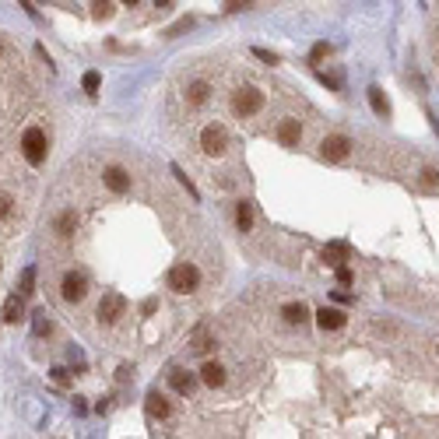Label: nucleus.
<instances>
[{"label": "nucleus", "mask_w": 439, "mask_h": 439, "mask_svg": "<svg viewBox=\"0 0 439 439\" xmlns=\"http://www.w3.org/2000/svg\"><path fill=\"white\" fill-rule=\"evenodd\" d=\"M112 14V4H95V18H109Z\"/></svg>", "instance_id": "25"}, {"label": "nucleus", "mask_w": 439, "mask_h": 439, "mask_svg": "<svg viewBox=\"0 0 439 439\" xmlns=\"http://www.w3.org/2000/svg\"><path fill=\"white\" fill-rule=\"evenodd\" d=\"M348 257V246H341V243H334V246H327V260L331 263H341Z\"/></svg>", "instance_id": "20"}, {"label": "nucleus", "mask_w": 439, "mask_h": 439, "mask_svg": "<svg viewBox=\"0 0 439 439\" xmlns=\"http://www.w3.org/2000/svg\"><path fill=\"white\" fill-rule=\"evenodd\" d=\"M60 292H64V299H67V302H81V299H84V292H88L84 274H81V271H71V274L64 278V288H60Z\"/></svg>", "instance_id": "7"}, {"label": "nucleus", "mask_w": 439, "mask_h": 439, "mask_svg": "<svg viewBox=\"0 0 439 439\" xmlns=\"http://www.w3.org/2000/svg\"><path fill=\"white\" fill-rule=\"evenodd\" d=\"M225 141H228V134H225V127H218V123H211V127L200 130V148L208 152V155H222V152H225Z\"/></svg>", "instance_id": "4"}, {"label": "nucleus", "mask_w": 439, "mask_h": 439, "mask_svg": "<svg viewBox=\"0 0 439 439\" xmlns=\"http://www.w3.org/2000/svg\"><path fill=\"white\" fill-rule=\"evenodd\" d=\"M123 309H127V299L120 292H109V296H102V302H99V320L102 324H116V320L123 316Z\"/></svg>", "instance_id": "3"}, {"label": "nucleus", "mask_w": 439, "mask_h": 439, "mask_svg": "<svg viewBox=\"0 0 439 439\" xmlns=\"http://www.w3.org/2000/svg\"><path fill=\"white\" fill-rule=\"evenodd\" d=\"M348 148H351V141L344 134H331V137H324V144H320V155L331 158V162H341L348 155Z\"/></svg>", "instance_id": "6"}, {"label": "nucleus", "mask_w": 439, "mask_h": 439, "mask_svg": "<svg viewBox=\"0 0 439 439\" xmlns=\"http://www.w3.org/2000/svg\"><path fill=\"white\" fill-rule=\"evenodd\" d=\"M422 176H425V183H429V187H436V183H439V172H432V169H425Z\"/></svg>", "instance_id": "28"}, {"label": "nucleus", "mask_w": 439, "mask_h": 439, "mask_svg": "<svg viewBox=\"0 0 439 439\" xmlns=\"http://www.w3.org/2000/svg\"><path fill=\"white\" fill-rule=\"evenodd\" d=\"M84 92H92V95L99 92V74H95V71H88V74H84Z\"/></svg>", "instance_id": "22"}, {"label": "nucleus", "mask_w": 439, "mask_h": 439, "mask_svg": "<svg viewBox=\"0 0 439 439\" xmlns=\"http://www.w3.org/2000/svg\"><path fill=\"white\" fill-rule=\"evenodd\" d=\"M236 225L243 232H250V225H253V208H250V204H239V208H236Z\"/></svg>", "instance_id": "18"}, {"label": "nucleus", "mask_w": 439, "mask_h": 439, "mask_svg": "<svg viewBox=\"0 0 439 439\" xmlns=\"http://www.w3.org/2000/svg\"><path fill=\"white\" fill-rule=\"evenodd\" d=\"M204 99H208V84H204V81H197V84H190V102H204Z\"/></svg>", "instance_id": "19"}, {"label": "nucleus", "mask_w": 439, "mask_h": 439, "mask_svg": "<svg viewBox=\"0 0 439 439\" xmlns=\"http://www.w3.org/2000/svg\"><path fill=\"white\" fill-rule=\"evenodd\" d=\"M21 152H25V158L32 165H43L46 162V134L39 127H28L25 137H21Z\"/></svg>", "instance_id": "2"}, {"label": "nucleus", "mask_w": 439, "mask_h": 439, "mask_svg": "<svg viewBox=\"0 0 439 439\" xmlns=\"http://www.w3.org/2000/svg\"><path fill=\"white\" fill-rule=\"evenodd\" d=\"M337 281H341V285H351V271H348V268H337Z\"/></svg>", "instance_id": "27"}, {"label": "nucleus", "mask_w": 439, "mask_h": 439, "mask_svg": "<svg viewBox=\"0 0 439 439\" xmlns=\"http://www.w3.org/2000/svg\"><path fill=\"white\" fill-rule=\"evenodd\" d=\"M169 383H172V390H180V394H190V390H193V376H190L187 369H176V372L169 376Z\"/></svg>", "instance_id": "12"}, {"label": "nucleus", "mask_w": 439, "mask_h": 439, "mask_svg": "<svg viewBox=\"0 0 439 439\" xmlns=\"http://www.w3.org/2000/svg\"><path fill=\"white\" fill-rule=\"evenodd\" d=\"M260 106H263V95L257 92V88H243V92H236V99H232V109H236L239 116H253Z\"/></svg>", "instance_id": "5"}, {"label": "nucleus", "mask_w": 439, "mask_h": 439, "mask_svg": "<svg viewBox=\"0 0 439 439\" xmlns=\"http://www.w3.org/2000/svg\"><path fill=\"white\" fill-rule=\"evenodd\" d=\"M327 53H331V46H327V43H316V46H313V60H324Z\"/></svg>", "instance_id": "23"}, {"label": "nucleus", "mask_w": 439, "mask_h": 439, "mask_svg": "<svg viewBox=\"0 0 439 439\" xmlns=\"http://www.w3.org/2000/svg\"><path fill=\"white\" fill-rule=\"evenodd\" d=\"M316 324L324 327V331H341V327H344V313H341V309H327V306H324V309L316 313Z\"/></svg>", "instance_id": "10"}, {"label": "nucleus", "mask_w": 439, "mask_h": 439, "mask_svg": "<svg viewBox=\"0 0 439 439\" xmlns=\"http://www.w3.org/2000/svg\"><path fill=\"white\" fill-rule=\"evenodd\" d=\"M53 379H56L60 387H67V369H53Z\"/></svg>", "instance_id": "26"}, {"label": "nucleus", "mask_w": 439, "mask_h": 439, "mask_svg": "<svg viewBox=\"0 0 439 439\" xmlns=\"http://www.w3.org/2000/svg\"><path fill=\"white\" fill-rule=\"evenodd\" d=\"M200 285V271L193 268V263H176V268L169 271V288L172 292H193Z\"/></svg>", "instance_id": "1"}, {"label": "nucleus", "mask_w": 439, "mask_h": 439, "mask_svg": "<svg viewBox=\"0 0 439 439\" xmlns=\"http://www.w3.org/2000/svg\"><path fill=\"white\" fill-rule=\"evenodd\" d=\"M106 187H109L112 193H127V190H130V176H127V169L109 165V169H106Z\"/></svg>", "instance_id": "8"}, {"label": "nucleus", "mask_w": 439, "mask_h": 439, "mask_svg": "<svg viewBox=\"0 0 439 439\" xmlns=\"http://www.w3.org/2000/svg\"><path fill=\"white\" fill-rule=\"evenodd\" d=\"M53 228H56V236H71V232L78 228V215L74 211H64L60 218L53 222Z\"/></svg>", "instance_id": "15"}, {"label": "nucleus", "mask_w": 439, "mask_h": 439, "mask_svg": "<svg viewBox=\"0 0 439 439\" xmlns=\"http://www.w3.org/2000/svg\"><path fill=\"white\" fill-rule=\"evenodd\" d=\"M306 316H309V309L302 302H288L285 306V320H288V324H306Z\"/></svg>", "instance_id": "16"}, {"label": "nucleus", "mask_w": 439, "mask_h": 439, "mask_svg": "<svg viewBox=\"0 0 439 439\" xmlns=\"http://www.w3.org/2000/svg\"><path fill=\"white\" fill-rule=\"evenodd\" d=\"M32 281H36V271L28 268V271L21 274V296H32V292H36V288H32Z\"/></svg>", "instance_id": "21"}, {"label": "nucleus", "mask_w": 439, "mask_h": 439, "mask_svg": "<svg viewBox=\"0 0 439 439\" xmlns=\"http://www.w3.org/2000/svg\"><path fill=\"white\" fill-rule=\"evenodd\" d=\"M148 412H152L155 418H169V401L158 397V394H148Z\"/></svg>", "instance_id": "17"}, {"label": "nucleus", "mask_w": 439, "mask_h": 439, "mask_svg": "<svg viewBox=\"0 0 439 439\" xmlns=\"http://www.w3.org/2000/svg\"><path fill=\"white\" fill-rule=\"evenodd\" d=\"M200 379L208 387H222L225 383V369L218 366V362H204V369H200Z\"/></svg>", "instance_id": "11"}, {"label": "nucleus", "mask_w": 439, "mask_h": 439, "mask_svg": "<svg viewBox=\"0 0 439 439\" xmlns=\"http://www.w3.org/2000/svg\"><path fill=\"white\" fill-rule=\"evenodd\" d=\"M299 134H302L299 120H281V123H278V141L285 144V148H296V144H299Z\"/></svg>", "instance_id": "9"}, {"label": "nucleus", "mask_w": 439, "mask_h": 439, "mask_svg": "<svg viewBox=\"0 0 439 439\" xmlns=\"http://www.w3.org/2000/svg\"><path fill=\"white\" fill-rule=\"evenodd\" d=\"M4 320H8V324H18V320H25V302H21L18 296H11V299L4 302Z\"/></svg>", "instance_id": "13"}, {"label": "nucleus", "mask_w": 439, "mask_h": 439, "mask_svg": "<svg viewBox=\"0 0 439 439\" xmlns=\"http://www.w3.org/2000/svg\"><path fill=\"white\" fill-rule=\"evenodd\" d=\"M8 211H11V197L0 193V218H8Z\"/></svg>", "instance_id": "24"}, {"label": "nucleus", "mask_w": 439, "mask_h": 439, "mask_svg": "<svg viewBox=\"0 0 439 439\" xmlns=\"http://www.w3.org/2000/svg\"><path fill=\"white\" fill-rule=\"evenodd\" d=\"M369 106L376 109V116H390V102H387V95H383V92H379V88H376V84L369 88Z\"/></svg>", "instance_id": "14"}]
</instances>
